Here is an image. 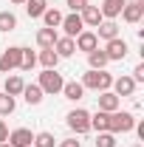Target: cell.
Returning a JSON list of instances; mask_svg holds the SVG:
<instances>
[{
	"mask_svg": "<svg viewBox=\"0 0 144 147\" xmlns=\"http://www.w3.org/2000/svg\"><path fill=\"white\" fill-rule=\"evenodd\" d=\"M110 85H113V76H110L105 68L102 71H93V68H88V74H82V88L85 91H110Z\"/></svg>",
	"mask_w": 144,
	"mask_h": 147,
	"instance_id": "6da1fadb",
	"label": "cell"
},
{
	"mask_svg": "<svg viewBox=\"0 0 144 147\" xmlns=\"http://www.w3.org/2000/svg\"><path fill=\"white\" fill-rule=\"evenodd\" d=\"M136 127V116L130 110H113L110 113V122H108V133L119 136V133H130Z\"/></svg>",
	"mask_w": 144,
	"mask_h": 147,
	"instance_id": "7a4b0ae2",
	"label": "cell"
},
{
	"mask_svg": "<svg viewBox=\"0 0 144 147\" xmlns=\"http://www.w3.org/2000/svg\"><path fill=\"white\" fill-rule=\"evenodd\" d=\"M42 93H62V85H65V79H62V74H57V68H45V71L40 74V82H37Z\"/></svg>",
	"mask_w": 144,
	"mask_h": 147,
	"instance_id": "3957f363",
	"label": "cell"
},
{
	"mask_svg": "<svg viewBox=\"0 0 144 147\" xmlns=\"http://www.w3.org/2000/svg\"><path fill=\"white\" fill-rule=\"evenodd\" d=\"M65 125H68L76 136H82V133L90 130V113L85 108H76V110H71V113L65 116Z\"/></svg>",
	"mask_w": 144,
	"mask_h": 147,
	"instance_id": "277c9868",
	"label": "cell"
},
{
	"mask_svg": "<svg viewBox=\"0 0 144 147\" xmlns=\"http://www.w3.org/2000/svg\"><path fill=\"white\" fill-rule=\"evenodd\" d=\"M102 51L108 54L110 62H122V59L130 54V45H127V40H122V37H113V40L105 42V48H102Z\"/></svg>",
	"mask_w": 144,
	"mask_h": 147,
	"instance_id": "5b68a950",
	"label": "cell"
},
{
	"mask_svg": "<svg viewBox=\"0 0 144 147\" xmlns=\"http://www.w3.org/2000/svg\"><path fill=\"white\" fill-rule=\"evenodd\" d=\"M20 57H23V48L20 45H11L0 54V74H11L14 68H20Z\"/></svg>",
	"mask_w": 144,
	"mask_h": 147,
	"instance_id": "8992f818",
	"label": "cell"
},
{
	"mask_svg": "<svg viewBox=\"0 0 144 147\" xmlns=\"http://www.w3.org/2000/svg\"><path fill=\"white\" fill-rule=\"evenodd\" d=\"M119 17L124 20V23H130V26L141 23V17H144V0H127Z\"/></svg>",
	"mask_w": 144,
	"mask_h": 147,
	"instance_id": "52a82bcc",
	"label": "cell"
},
{
	"mask_svg": "<svg viewBox=\"0 0 144 147\" xmlns=\"http://www.w3.org/2000/svg\"><path fill=\"white\" fill-rule=\"evenodd\" d=\"M59 28L65 31V37H76L85 31V23H82V17H79V11H71V14H62V23H59Z\"/></svg>",
	"mask_w": 144,
	"mask_h": 147,
	"instance_id": "ba28073f",
	"label": "cell"
},
{
	"mask_svg": "<svg viewBox=\"0 0 144 147\" xmlns=\"http://www.w3.org/2000/svg\"><path fill=\"white\" fill-rule=\"evenodd\" d=\"M73 45H76V51H85V54H90L93 48H99V37H96V31H82V34L73 37Z\"/></svg>",
	"mask_w": 144,
	"mask_h": 147,
	"instance_id": "9c48e42d",
	"label": "cell"
},
{
	"mask_svg": "<svg viewBox=\"0 0 144 147\" xmlns=\"http://www.w3.org/2000/svg\"><path fill=\"white\" fill-rule=\"evenodd\" d=\"M110 91L116 93L119 99H122V96H133V93H136V82H133V76H124V74H122V76H113Z\"/></svg>",
	"mask_w": 144,
	"mask_h": 147,
	"instance_id": "30bf717a",
	"label": "cell"
},
{
	"mask_svg": "<svg viewBox=\"0 0 144 147\" xmlns=\"http://www.w3.org/2000/svg\"><path fill=\"white\" fill-rule=\"evenodd\" d=\"M31 142H34V133L28 127H17L9 133V144L11 147H31Z\"/></svg>",
	"mask_w": 144,
	"mask_h": 147,
	"instance_id": "8fae6325",
	"label": "cell"
},
{
	"mask_svg": "<svg viewBox=\"0 0 144 147\" xmlns=\"http://www.w3.org/2000/svg\"><path fill=\"white\" fill-rule=\"evenodd\" d=\"M96 102H99V110H105V113H113V110L122 108V99H119L113 91H102L99 96H96Z\"/></svg>",
	"mask_w": 144,
	"mask_h": 147,
	"instance_id": "7c38bea8",
	"label": "cell"
},
{
	"mask_svg": "<svg viewBox=\"0 0 144 147\" xmlns=\"http://www.w3.org/2000/svg\"><path fill=\"white\" fill-rule=\"evenodd\" d=\"M124 3H127V0H102L99 11H102V17H105V20H116L119 14H122Z\"/></svg>",
	"mask_w": 144,
	"mask_h": 147,
	"instance_id": "4fadbf2b",
	"label": "cell"
},
{
	"mask_svg": "<svg viewBox=\"0 0 144 147\" xmlns=\"http://www.w3.org/2000/svg\"><path fill=\"white\" fill-rule=\"evenodd\" d=\"M96 37L105 40V42L113 40V37H119V23H116V20H102V23L96 26Z\"/></svg>",
	"mask_w": 144,
	"mask_h": 147,
	"instance_id": "5bb4252c",
	"label": "cell"
},
{
	"mask_svg": "<svg viewBox=\"0 0 144 147\" xmlns=\"http://www.w3.org/2000/svg\"><path fill=\"white\" fill-rule=\"evenodd\" d=\"M79 17H82V23H85V26H90V28H96V26L105 20V17H102V11H99V6H90V3L79 11Z\"/></svg>",
	"mask_w": 144,
	"mask_h": 147,
	"instance_id": "9a60e30c",
	"label": "cell"
},
{
	"mask_svg": "<svg viewBox=\"0 0 144 147\" xmlns=\"http://www.w3.org/2000/svg\"><path fill=\"white\" fill-rule=\"evenodd\" d=\"M23 88H26L23 76H17V74H6V91H3V93H9V96L17 99L20 93H23Z\"/></svg>",
	"mask_w": 144,
	"mask_h": 147,
	"instance_id": "2e32d148",
	"label": "cell"
},
{
	"mask_svg": "<svg viewBox=\"0 0 144 147\" xmlns=\"http://www.w3.org/2000/svg\"><path fill=\"white\" fill-rule=\"evenodd\" d=\"M57 40H59L57 28H40V31H37V45H40V48H54Z\"/></svg>",
	"mask_w": 144,
	"mask_h": 147,
	"instance_id": "e0dca14e",
	"label": "cell"
},
{
	"mask_svg": "<svg viewBox=\"0 0 144 147\" xmlns=\"http://www.w3.org/2000/svg\"><path fill=\"white\" fill-rule=\"evenodd\" d=\"M54 51H57V57L62 59V57H73L76 54V45H73L71 37H59V40L54 42Z\"/></svg>",
	"mask_w": 144,
	"mask_h": 147,
	"instance_id": "ac0fdd59",
	"label": "cell"
},
{
	"mask_svg": "<svg viewBox=\"0 0 144 147\" xmlns=\"http://www.w3.org/2000/svg\"><path fill=\"white\" fill-rule=\"evenodd\" d=\"M108 54H105V51H102V48H93V51H90L88 54V65L90 68H93V71H102V68H108Z\"/></svg>",
	"mask_w": 144,
	"mask_h": 147,
	"instance_id": "d6986e66",
	"label": "cell"
},
{
	"mask_svg": "<svg viewBox=\"0 0 144 147\" xmlns=\"http://www.w3.org/2000/svg\"><path fill=\"white\" fill-rule=\"evenodd\" d=\"M37 62H40L42 68H57V65H59V57H57L54 48H40V54H37Z\"/></svg>",
	"mask_w": 144,
	"mask_h": 147,
	"instance_id": "ffe728a7",
	"label": "cell"
},
{
	"mask_svg": "<svg viewBox=\"0 0 144 147\" xmlns=\"http://www.w3.org/2000/svg\"><path fill=\"white\" fill-rule=\"evenodd\" d=\"M20 96H23V99H26L28 105H40L45 93H42V88H40V85H37V82H34V85H26V88H23V93H20Z\"/></svg>",
	"mask_w": 144,
	"mask_h": 147,
	"instance_id": "44dd1931",
	"label": "cell"
},
{
	"mask_svg": "<svg viewBox=\"0 0 144 147\" xmlns=\"http://www.w3.org/2000/svg\"><path fill=\"white\" fill-rule=\"evenodd\" d=\"M23 6H26V14L31 20H37V17H42V11L48 9V0H26Z\"/></svg>",
	"mask_w": 144,
	"mask_h": 147,
	"instance_id": "7402d4cb",
	"label": "cell"
},
{
	"mask_svg": "<svg viewBox=\"0 0 144 147\" xmlns=\"http://www.w3.org/2000/svg\"><path fill=\"white\" fill-rule=\"evenodd\" d=\"M108 122H110V113H105V110H96V113H90V130H96V133H105V130H108Z\"/></svg>",
	"mask_w": 144,
	"mask_h": 147,
	"instance_id": "603a6c76",
	"label": "cell"
},
{
	"mask_svg": "<svg viewBox=\"0 0 144 147\" xmlns=\"http://www.w3.org/2000/svg\"><path fill=\"white\" fill-rule=\"evenodd\" d=\"M62 93H65V99L79 102V99L85 96V88H82V82H65V85H62Z\"/></svg>",
	"mask_w": 144,
	"mask_h": 147,
	"instance_id": "cb8c5ba5",
	"label": "cell"
},
{
	"mask_svg": "<svg viewBox=\"0 0 144 147\" xmlns=\"http://www.w3.org/2000/svg\"><path fill=\"white\" fill-rule=\"evenodd\" d=\"M14 108H17V99H14V96H9V93H0V119L11 116Z\"/></svg>",
	"mask_w": 144,
	"mask_h": 147,
	"instance_id": "d4e9b609",
	"label": "cell"
},
{
	"mask_svg": "<svg viewBox=\"0 0 144 147\" xmlns=\"http://www.w3.org/2000/svg\"><path fill=\"white\" fill-rule=\"evenodd\" d=\"M42 23H45V28H59V23H62V11H57V9H45V11H42Z\"/></svg>",
	"mask_w": 144,
	"mask_h": 147,
	"instance_id": "484cf974",
	"label": "cell"
},
{
	"mask_svg": "<svg viewBox=\"0 0 144 147\" xmlns=\"http://www.w3.org/2000/svg\"><path fill=\"white\" fill-rule=\"evenodd\" d=\"M31 147H57L54 133H48V130H42V133H34V142H31Z\"/></svg>",
	"mask_w": 144,
	"mask_h": 147,
	"instance_id": "4316f807",
	"label": "cell"
},
{
	"mask_svg": "<svg viewBox=\"0 0 144 147\" xmlns=\"http://www.w3.org/2000/svg\"><path fill=\"white\" fill-rule=\"evenodd\" d=\"M37 65V54L31 48H23V57H20V71H31Z\"/></svg>",
	"mask_w": 144,
	"mask_h": 147,
	"instance_id": "83f0119b",
	"label": "cell"
},
{
	"mask_svg": "<svg viewBox=\"0 0 144 147\" xmlns=\"http://www.w3.org/2000/svg\"><path fill=\"white\" fill-rule=\"evenodd\" d=\"M17 28V17L11 11H0V31H14Z\"/></svg>",
	"mask_w": 144,
	"mask_h": 147,
	"instance_id": "f1b7e54d",
	"label": "cell"
},
{
	"mask_svg": "<svg viewBox=\"0 0 144 147\" xmlns=\"http://www.w3.org/2000/svg\"><path fill=\"white\" fill-rule=\"evenodd\" d=\"M96 147H116V136L108 133V130L99 133V136H96Z\"/></svg>",
	"mask_w": 144,
	"mask_h": 147,
	"instance_id": "f546056e",
	"label": "cell"
},
{
	"mask_svg": "<svg viewBox=\"0 0 144 147\" xmlns=\"http://www.w3.org/2000/svg\"><path fill=\"white\" fill-rule=\"evenodd\" d=\"M65 3H68V9H71V11H82L90 0H65Z\"/></svg>",
	"mask_w": 144,
	"mask_h": 147,
	"instance_id": "4dcf8cb0",
	"label": "cell"
},
{
	"mask_svg": "<svg viewBox=\"0 0 144 147\" xmlns=\"http://www.w3.org/2000/svg\"><path fill=\"white\" fill-rule=\"evenodd\" d=\"M133 82L139 85V82H144V62H139L136 68H133Z\"/></svg>",
	"mask_w": 144,
	"mask_h": 147,
	"instance_id": "1f68e13d",
	"label": "cell"
},
{
	"mask_svg": "<svg viewBox=\"0 0 144 147\" xmlns=\"http://www.w3.org/2000/svg\"><path fill=\"white\" fill-rule=\"evenodd\" d=\"M3 142H9V125L0 119V144H3Z\"/></svg>",
	"mask_w": 144,
	"mask_h": 147,
	"instance_id": "d6a6232c",
	"label": "cell"
},
{
	"mask_svg": "<svg viewBox=\"0 0 144 147\" xmlns=\"http://www.w3.org/2000/svg\"><path fill=\"white\" fill-rule=\"evenodd\" d=\"M57 147H82V142H76V139H62Z\"/></svg>",
	"mask_w": 144,
	"mask_h": 147,
	"instance_id": "836d02e7",
	"label": "cell"
},
{
	"mask_svg": "<svg viewBox=\"0 0 144 147\" xmlns=\"http://www.w3.org/2000/svg\"><path fill=\"white\" fill-rule=\"evenodd\" d=\"M9 3H14V6H23V3H26V0H9Z\"/></svg>",
	"mask_w": 144,
	"mask_h": 147,
	"instance_id": "e575fe53",
	"label": "cell"
},
{
	"mask_svg": "<svg viewBox=\"0 0 144 147\" xmlns=\"http://www.w3.org/2000/svg\"><path fill=\"white\" fill-rule=\"evenodd\" d=\"M0 147H11V144H9V142H3V144H0Z\"/></svg>",
	"mask_w": 144,
	"mask_h": 147,
	"instance_id": "d590c367",
	"label": "cell"
}]
</instances>
